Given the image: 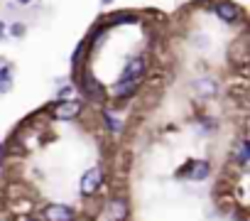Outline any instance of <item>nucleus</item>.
Instances as JSON below:
<instances>
[{
	"mask_svg": "<svg viewBox=\"0 0 250 221\" xmlns=\"http://www.w3.org/2000/svg\"><path fill=\"white\" fill-rule=\"evenodd\" d=\"M79 86L83 88L86 96H91V98H96V101H103V98H105V88L101 86V81H98L91 71H83V74H81Z\"/></svg>",
	"mask_w": 250,
	"mask_h": 221,
	"instance_id": "1",
	"label": "nucleus"
},
{
	"mask_svg": "<svg viewBox=\"0 0 250 221\" xmlns=\"http://www.w3.org/2000/svg\"><path fill=\"white\" fill-rule=\"evenodd\" d=\"M81 113V103L79 101H59L54 106V116L62 118V121H71Z\"/></svg>",
	"mask_w": 250,
	"mask_h": 221,
	"instance_id": "2",
	"label": "nucleus"
},
{
	"mask_svg": "<svg viewBox=\"0 0 250 221\" xmlns=\"http://www.w3.org/2000/svg\"><path fill=\"white\" fill-rule=\"evenodd\" d=\"M101 182H103V172H101L98 167H93V170H88V172L81 177V192H83V194H96L98 187H101Z\"/></svg>",
	"mask_w": 250,
	"mask_h": 221,
	"instance_id": "3",
	"label": "nucleus"
},
{
	"mask_svg": "<svg viewBox=\"0 0 250 221\" xmlns=\"http://www.w3.org/2000/svg\"><path fill=\"white\" fill-rule=\"evenodd\" d=\"M44 219L47 221H74V209L64 204H49L44 209Z\"/></svg>",
	"mask_w": 250,
	"mask_h": 221,
	"instance_id": "4",
	"label": "nucleus"
},
{
	"mask_svg": "<svg viewBox=\"0 0 250 221\" xmlns=\"http://www.w3.org/2000/svg\"><path fill=\"white\" fill-rule=\"evenodd\" d=\"M143 71H145V57H135V59H130L128 64H125V69H123L118 81H128V79H138L140 81Z\"/></svg>",
	"mask_w": 250,
	"mask_h": 221,
	"instance_id": "5",
	"label": "nucleus"
},
{
	"mask_svg": "<svg viewBox=\"0 0 250 221\" xmlns=\"http://www.w3.org/2000/svg\"><path fill=\"white\" fill-rule=\"evenodd\" d=\"M216 15L223 22H235L240 18V8L235 3H230V0H221V3H216Z\"/></svg>",
	"mask_w": 250,
	"mask_h": 221,
	"instance_id": "6",
	"label": "nucleus"
},
{
	"mask_svg": "<svg viewBox=\"0 0 250 221\" xmlns=\"http://www.w3.org/2000/svg\"><path fill=\"white\" fill-rule=\"evenodd\" d=\"M187 170H189V179L201 182V179H206V177H208L211 165H208L206 160H196V162H187Z\"/></svg>",
	"mask_w": 250,
	"mask_h": 221,
	"instance_id": "7",
	"label": "nucleus"
},
{
	"mask_svg": "<svg viewBox=\"0 0 250 221\" xmlns=\"http://www.w3.org/2000/svg\"><path fill=\"white\" fill-rule=\"evenodd\" d=\"M135 88H138V79H128V81H118L115 86H113V96L115 98H128V96H133L135 93Z\"/></svg>",
	"mask_w": 250,
	"mask_h": 221,
	"instance_id": "8",
	"label": "nucleus"
},
{
	"mask_svg": "<svg viewBox=\"0 0 250 221\" xmlns=\"http://www.w3.org/2000/svg\"><path fill=\"white\" fill-rule=\"evenodd\" d=\"M125 204L120 201V199H113L110 201V219H115V221H120V219H125Z\"/></svg>",
	"mask_w": 250,
	"mask_h": 221,
	"instance_id": "9",
	"label": "nucleus"
},
{
	"mask_svg": "<svg viewBox=\"0 0 250 221\" xmlns=\"http://www.w3.org/2000/svg\"><path fill=\"white\" fill-rule=\"evenodd\" d=\"M10 86H13L10 69H8V66H3V69H0V91H10Z\"/></svg>",
	"mask_w": 250,
	"mask_h": 221,
	"instance_id": "10",
	"label": "nucleus"
},
{
	"mask_svg": "<svg viewBox=\"0 0 250 221\" xmlns=\"http://www.w3.org/2000/svg\"><path fill=\"white\" fill-rule=\"evenodd\" d=\"M83 49H86V42H81V44L76 47V52H74V57H71V64H74V69H79V64H81V54H83Z\"/></svg>",
	"mask_w": 250,
	"mask_h": 221,
	"instance_id": "11",
	"label": "nucleus"
},
{
	"mask_svg": "<svg viewBox=\"0 0 250 221\" xmlns=\"http://www.w3.org/2000/svg\"><path fill=\"white\" fill-rule=\"evenodd\" d=\"M103 118H105V126H108L110 131H115V133H120V123H118V121H115V118H113V116L108 113V110H105V113H103Z\"/></svg>",
	"mask_w": 250,
	"mask_h": 221,
	"instance_id": "12",
	"label": "nucleus"
},
{
	"mask_svg": "<svg viewBox=\"0 0 250 221\" xmlns=\"http://www.w3.org/2000/svg\"><path fill=\"white\" fill-rule=\"evenodd\" d=\"M238 162H240V165H245V162H248V143H245V140L240 143V153H238Z\"/></svg>",
	"mask_w": 250,
	"mask_h": 221,
	"instance_id": "13",
	"label": "nucleus"
},
{
	"mask_svg": "<svg viewBox=\"0 0 250 221\" xmlns=\"http://www.w3.org/2000/svg\"><path fill=\"white\" fill-rule=\"evenodd\" d=\"M13 35L22 37V35H25V25H13Z\"/></svg>",
	"mask_w": 250,
	"mask_h": 221,
	"instance_id": "14",
	"label": "nucleus"
},
{
	"mask_svg": "<svg viewBox=\"0 0 250 221\" xmlns=\"http://www.w3.org/2000/svg\"><path fill=\"white\" fill-rule=\"evenodd\" d=\"M3 35H5V25H3V22H0V37H3Z\"/></svg>",
	"mask_w": 250,
	"mask_h": 221,
	"instance_id": "15",
	"label": "nucleus"
},
{
	"mask_svg": "<svg viewBox=\"0 0 250 221\" xmlns=\"http://www.w3.org/2000/svg\"><path fill=\"white\" fill-rule=\"evenodd\" d=\"M20 3H22V5H27V3H32V0H20Z\"/></svg>",
	"mask_w": 250,
	"mask_h": 221,
	"instance_id": "16",
	"label": "nucleus"
},
{
	"mask_svg": "<svg viewBox=\"0 0 250 221\" xmlns=\"http://www.w3.org/2000/svg\"><path fill=\"white\" fill-rule=\"evenodd\" d=\"M25 221H37V219H35V216H30V219H25Z\"/></svg>",
	"mask_w": 250,
	"mask_h": 221,
	"instance_id": "17",
	"label": "nucleus"
},
{
	"mask_svg": "<svg viewBox=\"0 0 250 221\" xmlns=\"http://www.w3.org/2000/svg\"><path fill=\"white\" fill-rule=\"evenodd\" d=\"M103 3H113V0H103Z\"/></svg>",
	"mask_w": 250,
	"mask_h": 221,
	"instance_id": "18",
	"label": "nucleus"
}]
</instances>
